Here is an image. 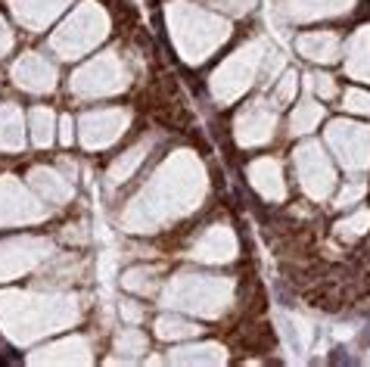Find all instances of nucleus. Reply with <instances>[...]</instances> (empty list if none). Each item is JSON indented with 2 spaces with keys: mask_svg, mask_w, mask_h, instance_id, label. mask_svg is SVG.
Segmentation results:
<instances>
[{
  "mask_svg": "<svg viewBox=\"0 0 370 367\" xmlns=\"http://www.w3.org/2000/svg\"><path fill=\"white\" fill-rule=\"evenodd\" d=\"M171 330V323L168 320H159V333L165 336ZM175 333H193V327H187V323H181V320H175Z\"/></svg>",
  "mask_w": 370,
  "mask_h": 367,
  "instance_id": "nucleus-2",
  "label": "nucleus"
},
{
  "mask_svg": "<svg viewBox=\"0 0 370 367\" xmlns=\"http://www.w3.org/2000/svg\"><path fill=\"white\" fill-rule=\"evenodd\" d=\"M314 88H317L323 97H333V94H336V84L330 81V75H314Z\"/></svg>",
  "mask_w": 370,
  "mask_h": 367,
  "instance_id": "nucleus-1",
  "label": "nucleus"
}]
</instances>
